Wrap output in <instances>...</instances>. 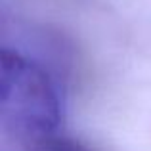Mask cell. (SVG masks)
<instances>
[{"instance_id": "2", "label": "cell", "mask_w": 151, "mask_h": 151, "mask_svg": "<svg viewBox=\"0 0 151 151\" xmlns=\"http://www.w3.org/2000/svg\"><path fill=\"white\" fill-rule=\"evenodd\" d=\"M23 151H94V149L81 144L78 140L65 136L63 132H55L52 136H46L35 144L27 145Z\"/></svg>"}, {"instance_id": "1", "label": "cell", "mask_w": 151, "mask_h": 151, "mask_svg": "<svg viewBox=\"0 0 151 151\" xmlns=\"http://www.w3.org/2000/svg\"><path fill=\"white\" fill-rule=\"evenodd\" d=\"M0 117L23 149L61 132L63 98L54 75L17 48L0 52Z\"/></svg>"}]
</instances>
